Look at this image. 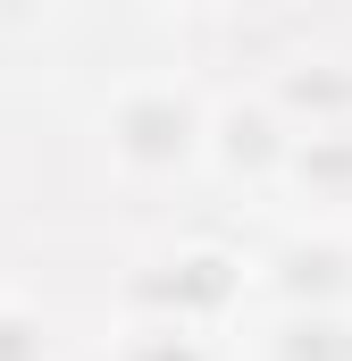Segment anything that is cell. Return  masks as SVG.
Returning a JSON list of instances; mask_svg holds the SVG:
<instances>
[{
    "label": "cell",
    "mask_w": 352,
    "mask_h": 361,
    "mask_svg": "<svg viewBox=\"0 0 352 361\" xmlns=\"http://www.w3.org/2000/svg\"><path fill=\"white\" fill-rule=\"evenodd\" d=\"M126 126H134V152H184V109H168V101L134 109Z\"/></svg>",
    "instance_id": "6da1fadb"
},
{
    "label": "cell",
    "mask_w": 352,
    "mask_h": 361,
    "mask_svg": "<svg viewBox=\"0 0 352 361\" xmlns=\"http://www.w3.org/2000/svg\"><path fill=\"white\" fill-rule=\"evenodd\" d=\"M42 345H34V328L25 319H0V361H34Z\"/></svg>",
    "instance_id": "7a4b0ae2"
}]
</instances>
